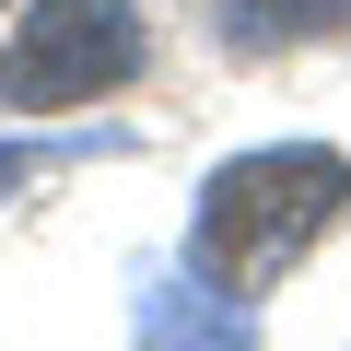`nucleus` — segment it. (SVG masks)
Wrapping results in <instances>:
<instances>
[{"instance_id": "1", "label": "nucleus", "mask_w": 351, "mask_h": 351, "mask_svg": "<svg viewBox=\"0 0 351 351\" xmlns=\"http://www.w3.org/2000/svg\"><path fill=\"white\" fill-rule=\"evenodd\" d=\"M339 199H351V164H339V152H246V164L211 176V199H199V223H188V258H199L223 293H258V281H281V269L339 223Z\"/></svg>"}, {"instance_id": "3", "label": "nucleus", "mask_w": 351, "mask_h": 351, "mask_svg": "<svg viewBox=\"0 0 351 351\" xmlns=\"http://www.w3.org/2000/svg\"><path fill=\"white\" fill-rule=\"evenodd\" d=\"M223 47L269 59V47H316V36H351V0H211Z\"/></svg>"}, {"instance_id": "2", "label": "nucleus", "mask_w": 351, "mask_h": 351, "mask_svg": "<svg viewBox=\"0 0 351 351\" xmlns=\"http://www.w3.org/2000/svg\"><path fill=\"white\" fill-rule=\"evenodd\" d=\"M141 59H152V36H141L129 0H36L0 36V106L59 117V106H94V94L141 82Z\"/></svg>"}]
</instances>
